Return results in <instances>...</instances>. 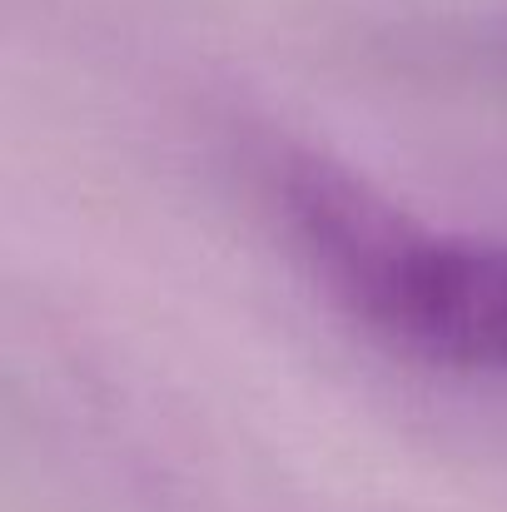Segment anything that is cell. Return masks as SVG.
I'll use <instances>...</instances> for the list:
<instances>
[{"mask_svg":"<svg viewBox=\"0 0 507 512\" xmlns=\"http://www.w3.org/2000/svg\"><path fill=\"white\" fill-rule=\"evenodd\" d=\"M264 199L338 314L398 358L507 378V239L448 234L304 145L264 155Z\"/></svg>","mask_w":507,"mask_h":512,"instance_id":"cell-1","label":"cell"}]
</instances>
